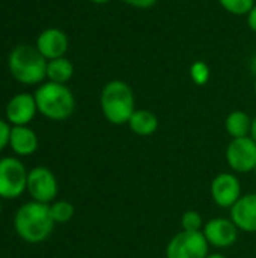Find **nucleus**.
<instances>
[{"label":"nucleus","instance_id":"bb28decb","mask_svg":"<svg viewBox=\"0 0 256 258\" xmlns=\"http://www.w3.org/2000/svg\"><path fill=\"white\" fill-rule=\"evenodd\" d=\"M207 258H226V255H223L220 252H214V254H208Z\"/></svg>","mask_w":256,"mask_h":258},{"label":"nucleus","instance_id":"aec40b11","mask_svg":"<svg viewBox=\"0 0 256 258\" xmlns=\"http://www.w3.org/2000/svg\"><path fill=\"white\" fill-rule=\"evenodd\" d=\"M204 219L199 212L187 210L181 216V230L183 231H202L204 230Z\"/></svg>","mask_w":256,"mask_h":258},{"label":"nucleus","instance_id":"4be33fe9","mask_svg":"<svg viewBox=\"0 0 256 258\" xmlns=\"http://www.w3.org/2000/svg\"><path fill=\"white\" fill-rule=\"evenodd\" d=\"M9 138H11V127L8 125L6 121L0 119V151L9 144Z\"/></svg>","mask_w":256,"mask_h":258},{"label":"nucleus","instance_id":"f03ea898","mask_svg":"<svg viewBox=\"0 0 256 258\" xmlns=\"http://www.w3.org/2000/svg\"><path fill=\"white\" fill-rule=\"evenodd\" d=\"M54 224L50 206L38 201H32L20 207L14 219L17 234L29 243H39L45 240L51 234Z\"/></svg>","mask_w":256,"mask_h":258},{"label":"nucleus","instance_id":"1a4fd4ad","mask_svg":"<svg viewBox=\"0 0 256 258\" xmlns=\"http://www.w3.org/2000/svg\"><path fill=\"white\" fill-rule=\"evenodd\" d=\"M238 228L231 218H213L205 222L202 234L208 245L216 249H228L238 239Z\"/></svg>","mask_w":256,"mask_h":258},{"label":"nucleus","instance_id":"0eeeda50","mask_svg":"<svg viewBox=\"0 0 256 258\" xmlns=\"http://www.w3.org/2000/svg\"><path fill=\"white\" fill-rule=\"evenodd\" d=\"M27 189V172L24 165L12 157L0 160V198L14 200Z\"/></svg>","mask_w":256,"mask_h":258},{"label":"nucleus","instance_id":"20e7f679","mask_svg":"<svg viewBox=\"0 0 256 258\" xmlns=\"http://www.w3.org/2000/svg\"><path fill=\"white\" fill-rule=\"evenodd\" d=\"M35 101L38 112L53 121L68 119L75 109V98L72 91L62 83L45 82L35 91Z\"/></svg>","mask_w":256,"mask_h":258},{"label":"nucleus","instance_id":"6e6552de","mask_svg":"<svg viewBox=\"0 0 256 258\" xmlns=\"http://www.w3.org/2000/svg\"><path fill=\"white\" fill-rule=\"evenodd\" d=\"M211 200L222 209H231L241 197V183L235 174L220 172L217 174L210 186Z\"/></svg>","mask_w":256,"mask_h":258},{"label":"nucleus","instance_id":"5701e85b","mask_svg":"<svg viewBox=\"0 0 256 258\" xmlns=\"http://www.w3.org/2000/svg\"><path fill=\"white\" fill-rule=\"evenodd\" d=\"M122 2L134 9H149L155 6L158 0H122Z\"/></svg>","mask_w":256,"mask_h":258},{"label":"nucleus","instance_id":"c85d7f7f","mask_svg":"<svg viewBox=\"0 0 256 258\" xmlns=\"http://www.w3.org/2000/svg\"><path fill=\"white\" fill-rule=\"evenodd\" d=\"M253 92H255V97H256V82H255V85H253Z\"/></svg>","mask_w":256,"mask_h":258},{"label":"nucleus","instance_id":"cd10ccee","mask_svg":"<svg viewBox=\"0 0 256 258\" xmlns=\"http://www.w3.org/2000/svg\"><path fill=\"white\" fill-rule=\"evenodd\" d=\"M89 2H92V3H95V5H107V3H110L112 0H89Z\"/></svg>","mask_w":256,"mask_h":258},{"label":"nucleus","instance_id":"f3484780","mask_svg":"<svg viewBox=\"0 0 256 258\" xmlns=\"http://www.w3.org/2000/svg\"><path fill=\"white\" fill-rule=\"evenodd\" d=\"M74 76V65L69 59L59 57L47 62V79L53 83H68Z\"/></svg>","mask_w":256,"mask_h":258},{"label":"nucleus","instance_id":"a211bd4d","mask_svg":"<svg viewBox=\"0 0 256 258\" xmlns=\"http://www.w3.org/2000/svg\"><path fill=\"white\" fill-rule=\"evenodd\" d=\"M50 212L56 224H66L74 216V206L68 201H56L50 206Z\"/></svg>","mask_w":256,"mask_h":258},{"label":"nucleus","instance_id":"412c9836","mask_svg":"<svg viewBox=\"0 0 256 258\" xmlns=\"http://www.w3.org/2000/svg\"><path fill=\"white\" fill-rule=\"evenodd\" d=\"M210 76H211L210 67L204 60H196V62L192 63V67H190V79L193 80L195 85H198V86L207 85L208 80H210Z\"/></svg>","mask_w":256,"mask_h":258},{"label":"nucleus","instance_id":"f8f14e48","mask_svg":"<svg viewBox=\"0 0 256 258\" xmlns=\"http://www.w3.org/2000/svg\"><path fill=\"white\" fill-rule=\"evenodd\" d=\"M38 106L35 95L21 92L14 95L6 104V119L12 125H27L36 115Z\"/></svg>","mask_w":256,"mask_h":258},{"label":"nucleus","instance_id":"39448f33","mask_svg":"<svg viewBox=\"0 0 256 258\" xmlns=\"http://www.w3.org/2000/svg\"><path fill=\"white\" fill-rule=\"evenodd\" d=\"M210 245L202 231H180L166 245V258H207Z\"/></svg>","mask_w":256,"mask_h":258},{"label":"nucleus","instance_id":"7ed1b4c3","mask_svg":"<svg viewBox=\"0 0 256 258\" xmlns=\"http://www.w3.org/2000/svg\"><path fill=\"white\" fill-rule=\"evenodd\" d=\"M47 59L36 45L20 44L8 56V68L12 77L27 86L42 83L47 79Z\"/></svg>","mask_w":256,"mask_h":258},{"label":"nucleus","instance_id":"a878e982","mask_svg":"<svg viewBox=\"0 0 256 258\" xmlns=\"http://www.w3.org/2000/svg\"><path fill=\"white\" fill-rule=\"evenodd\" d=\"M250 138L256 142V116L252 119V132H250Z\"/></svg>","mask_w":256,"mask_h":258},{"label":"nucleus","instance_id":"ddd939ff","mask_svg":"<svg viewBox=\"0 0 256 258\" xmlns=\"http://www.w3.org/2000/svg\"><path fill=\"white\" fill-rule=\"evenodd\" d=\"M231 221L243 233H256V194L243 195L231 209Z\"/></svg>","mask_w":256,"mask_h":258},{"label":"nucleus","instance_id":"c756f323","mask_svg":"<svg viewBox=\"0 0 256 258\" xmlns=\"http://www.w3.org/2000/svg\"><path fill=\"white\" fill-rule=\"evenodd\" d=\"M0 210H2V206H0Z\"/></svg>","mask_w":256,"mask_h":258},{"label":"nucleus","instance_id":"b1692460","mask_svg":"<svg viewBox=\"0 0 256 258\" xmlns=\"http://www.w3.org/2000/svg\"><path fill=\"white\" fill-rule=\"evenodd\" d=\"M246 18H247V26H249V29H250L253 33H256V3L255 6L250 9V12L246 15Z\"/></svg>","mask_w":256,"mask_h":258},{"label":"nucleus","instance_id":"f257e3e1","mask_svg":"<svg viewBox=\"0 0 256 258\" xmlns=\"http://www.w3.org/2000/svg\"><path fill=\"white\" fill-rule=\"evenodd\" d=\"M100 107L107 122L113 125L127 124L136 110L134 91L124 80H110L101 89Z\"/></svg>","mask_w":256,"mask_h":258},{"label":"nucleus","instance_id":"6ab92c4d","mask_svg":"<svg viewBox=\"0 0 256 258\" xmlns=\"http://www.w3.org/2000/svg\"><path fill=\"white\" fill-rule=\"evenodd\" d=\"M255 0H219V5L231 15H247L255 6Z\"/></svg>","mask_w":256,"mask_h":258},{"label":"nucleus","instance_id":"2eb2a0df","mask_svg":"<svg viewBox=\"0 0 256 258\" xmlns=\"http://www.w3.org/2000/svg\"><path fill=\"white\" fill-rule=\"evenodd\" d=\"M127 125L134 135L148 138V136H152L158 130L160 121L154 112L148 109H136L131 118L128 119Z\"/></svg>","mask_w":256,"mask_h":258},{"label":"nucleus","instance_id":"393cba45","mask_svg":"<svg viewBox=\"0 0 256 258\" xmlns=\"http://www.w3.org/2000/svg\"><path fill=\"white\" fill-rule=\"evenodd\" d=\"M249 68H250V71H252V74H255L256 76V53L250 57V62H249Z\"/></svg>","mask_w":256,"mask_h":258},{"label":"nucleus","instance_id":"423d86ee","mask_svg":"<svg viewBox=\"0 0 256 258\" xmlns=\"http://www.w3.org/2000/svg\"><path fill=\"white\" fill-rule=\"evenodd\" d=\"M225 159L232 172H253L256 171V142L250 136L231 139L225 150Z\"/></svg>","mask_w":256,"mask_h":258},{"label":"nucleus","instance_id":"dca6fc26","mask_svg":"<svg viewBox=\"0 0 256 258\" xmlns=\"http://www.w3.org/2000/svg\"><path fill=\"white\" fill-rule=\"evenodd\" d=\"M252 119L243 110H232L225 119V130L232 139L247 138L252 132Z\"/></svg>","mask_w":256,"mask_h":258},{"label":"nucleus","instance_id":"9d476101","mask_svg":"<svg viewBox=\"0 0 256 258\" xmlns=\"http://www.w3.org/2000/svg\"><path fill=\"white\" fill-rule=\"evenodd\" d=\"M27 190L35 201L48 204L57 195V180L48 168H33L27 172Z\"/></svg>","mask_w":256,"mask_h":258},{"label":"nucleus","instance_id":"4468645a","mask_svg":"<svg viewBox=\"0 0 256 258\" xmlns=\"http://www.w3.org/2000/svg\"><path fill=\"white\" fill-rule=\"evenodd\" d=\"M9 145L18 156H30L38 150V136L27 125H14L11 128Z\"/></svg>","mask_w":256,"mask_h":258},{"label":"nucleus","instance_id":"9b49d317","mask_svg":"<svg viewBox=\"0 0 256 258\" xmlns=\"http://www.w3.org/2000/svg\"><path fill=\"white\" fill-rule=\"evenodd\" d=\"M35 45L47 60H53L65 56L69 41L63 30L57 27H48L38 35Z\"/></svg>","mask_w":256,"mask_h":258}]
</instances>
